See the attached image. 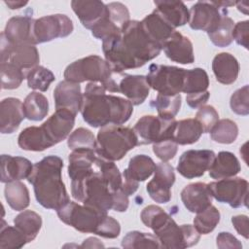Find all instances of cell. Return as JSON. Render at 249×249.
Here are the masks:
<instances>
[{"mask_svg": "<svg viewBox=\"0 0 249 249\" xmlns=\"http://www.w3.org/2000/svg\"><path fill=\"white\" fill-rule=\"evenodd\" d=\"M71 7L82 25L88 29L98 23L107 12L106 4L98 0H73Z\"/></svg>", "mask_w": 249, "mask_h": 249, "instance_id": "23", "label": "cell"}, {"mask_svg": "<svg viewBox=\"0 0 249 249\" xmlns=\"http://www.w3.org/2000/svg\"><path fill=\"white\" fill-rule=\"evenodd\" d=\"M33 164L23 157L11 155L1 156V182L9 183L27 179L31 174Z\"/></svg>", "mask_w": 249, "mask_h": 249, "instance_id": "25", "label": "cell"}, {"mask_svg": "<svg viewBox=\"0 0 249 249\" xmlns=\"http://www.w3.org/2000/svg\"><path fill=\"white\" fill-rule=\"evenodd\" d=\"M189 13L190 27L208 34L218 26L222 17L227 15V9L219 6L217 1H197L191 7Z\"/></svg>", "mask_w": 249, "mask_h": 249, "instance_id": "13", "label": "cell"}, {"mask_svg": "<svg viewBox=\"0 0 249 249\" xmlns=\"http://www.w3.org/2000/svg\"><path fill=\"white\" fill-rule=\"evenodd\" d=\"M209 133L211 139L217 143L231 144L237 138L238 126L230 119H222L216 123Z\"/></svg>", "mask_w": 249, "mask_h": 249, "instance_id": "38", "label": "cell"}, {"mask_svg": "<svg viewBox=\"0 0 249 249\" xmlns=\"http://www.w3.org/2000/svg\"><path fill=\"white\" fill-rule=\"evenodd\" d=\"M161 50L172 61L180 64H191L195 61L194 48L191 40L178 31H174L163 43Z\"/></svg>", "mask_w": 249, "mask_h": 249, "instance_id": "20", "label": "cell"}, {"mask_svg": "<svg viewBox=\"0 0 249 249\" xmlns=\"http://www.w3.org/2000/svg\"><path fill=\"white\" fill-rule=\"evenodd\" d=\"M82 248H92V247H104V245L95 237H89L84 240L82 245L80 246Z\"/></svg>", "mask_w": 249, "mask_h": 249, "instance_id": "55", "label": "cell"}, {"mask_svg": "<svg viewBox=\"0 0 249 249\" xmlns=\"http://www.w3.org/2000/svg\"><path fill=\"white\" fill-rule=\"evenodd\" d=\"M26 243V237L17 227H11L2 220L0 227L1 249H18L23 247Z\"/></svg>", "mask_w": 249, "mask_h": 249, "instance_id": "40", "label": "cell"}, {"mask_svg": "<svg viewBox=\"0 0 249 249\" xmlns=\"http://www.w3.org/2000/svg\"><path fill=\"white\" fill-rule=\"evenodd\" d=\"M202 133V128L196 119H184L176 123L173 140L178 145H190L196 143Z\"/></svg>", "mask_w": 249, "mask_h": 249, "instance_id": "32", "label": "cell"}, {"mask_svg": "<svg viewBox=\"0 0 249 249\" xmlns=\"http://www.w3.org/2000/svg\"><path fill=\"white\" fill-rule=\"evenodd\" d=\"M106 91L98 83H88L86 86L80 112L84 121L92 127L123 124L133 113V105L128 99L107 94Z\"/></svg>", "mask_w": 249, "mask_h": 249, "instance_id": "2", "label": "cell"}, {"mask_svg": "<svg viewBox=\"0 0 249 249\" xmlns=\"http://www.w3.org/2000/svg\"><path fill=\"white\" fill-rule=\"evenodd\" d=\"M156 11L174 28L183 26L190 19V13L182 1L157 0L154 1Z\"/></svg>", "mask_w": 249, "mask_h": 249, "instance_id": "27", "label": "cell"}, {"mask_svg": "<svg viewBox=\"0 0 249 249\" xmlns=\"http://www.w3.org/2000/svg\"><path fill=\"white\" fill-rule=\"evenodd\" d=\"M0 61L14 64L26 75L31 69L38 65L40 56L35 45H11L1 35Z\"/></svg>", "mask_w": 249, "mask_h": 249, "instance_id": "14", "label": "cell"}, {"mask_svg": "<svg viewBox=\"0 0 249 249\" xmlns=\"http://www.w3.org/2000/svg\"><path fill=\"white\" fill-rule=\"evenodd\" d=\"M119 92L123 93L132 103V105L142 104L149 95L150 86L146 76L120 74Z\"/></svg>", "mask_w": 249, "mask_h": 249, "instance_id": "22", "label": "cell"}, {"mask_svg": "<svg viewBox=\"0 0 249 249\" xmlns=\"http://www.w3.org/2000/svg\"><path fill=\"white\" fill-rule=\"evenodd\" d=\"M212 195L208 184L196 182L187 185L181 192L184 206L192 213H199L212 204Z\"/></svg>", "mask_w": 249, "mask_h": 249, "instance_id": "21", "label": "cell"}, {"mask_svg": "<svg viewBox=\"0 0 249 249\" xmlns=\"http://www.w3.org/2000/svg\"><path fill=\"white\" fill-rule=\"evenodd\" d=\"M63 160L57 156H47L33 164L27 178L33 186L37 202L47 209L58 210L70 201L62 181Z\"/></svg>", "mask_w": 249, "mask_h": 249, "instance_id": "3", "label": "cell"}, {"mask_svg": "<svg viewBox=\"0 0 249 249\" xmlns=\"http://www.w3.org/2000/svg\"><path fill=\"white\" fill-rule=\"evenodd\" d=\"M56 212L60 221L84 233H96L108 215L107 212L75 201H69Z\"/></svg>", "mask_w": 249, "mask_h": 249, "instance_id": "8", "label": "cell"}, {"mask_svg": "<svg viewBox=\"0 0 249 249\" xmlns=\"http://www.w3.org/2000/svg\"><path fill=\"white\" fill-rule=\"evenodd\" d=\"M230 105L231 111L237 115L247 116L249 114V87H244L236 89L231 96Z\"/></svg>", "mask_w": 249, "mask_h": 249, "instance_id": "46", "label": "cell"}, {"mask_svg": "<svg viewBox=\"0 0 249 249\" xmlns=\"http://www.w3.org/2000/svg\"><path fill=\"white\" fill-rule=\"evenodd\" d=\"M178 150V144L173 139H165L153 144L154 154L162 161L172 160Z\"/></svg>", "mask_w": 249, "mask_h": 249, "instance_id": "49", "label": "cell"}, {"mask_svg": "<svg viewBox=\"0 0 249 249\" xmlns=\"http://www.w3.org/2000/svg\"><path fill=\"white\" fill-rule=\"evenodd\" d=\"M73 22L66 15L55 14L42 17L34 22L35 43L41 44L66 37L73 32Z\"/></svg>", "mask_w": 249, "mask_h": 249, "instance_id": "12", "label": "cell"}, {"mask_svg": "<svg viewBox=\"0 0 249 249\" xmlns=\"http://www.w3.org/2000/svg\"><path fill=\"white\" fill-rule=\"evenodd\" d=\"M35 19L29 16H16L11 18L1 35L11 45H36L34 39Z\"/></svg>", "mask_w": 249, "mask_h": 249, "instance_id": "18", "label": "cell"}, {"mask_svg": "<svg viewBox=\"0 0 249 249\" xmlns=\"http://www.w3.org/2000/svg\"><path fill=\"white\" fill-rule=\"evenodd\" d=\"M121 226L120 223L111 216H106L102 221L95 234L104 238H116L120 235Z\"/></svg>", "mask_w": 249, "mask_h": 249, "instance_id": "50", "label": "cell"}, {"mask_svg": "<svg viewBox=\"0 0 249 249\" xmlns=\"http://www.w3.org/2000/svg\"><path fill=\"white\" fill-rule=\"evenodd\" d=\"M18 146L25 151L42 152L53 147L41 126H28L24 128L18 138Z\"/></svg>", "mask_w": 249, "mask_h": 249, "instance_id": "31", "label": "cell"}, {"mask_svg": "<svg viewBox=\"0 0 249 249\" xmlns=\"http://www.w3.org/2000/svg\"><path fill=\"white\" fill-rule=\"evenodd\" d=\"M53 99L56 110L65 109L77 115L83 104L80 84L66 80L59 82L53 90Z\"/></svg>", "mask_w": 249, "mask_h": 249, "instance_id": "19", "label": "cell"}, {"mask_svg": "<svg viewBox=\"0 0 249 249\" xmlns=\"http://www.w3.org/2000/svg\"><path fill=\"white\" fill-rule=\"evenodd\" d=\"M23 113L30 121H42L49 112V101L47 97L37 91L30 92L22 103Z\"/></svg>", "mask_w": 249, "mask_h": 249, "instance_id": "34", "label": "cell"}, {"mask_svg": "<svg viewBox=\"0 0 249 249\" xmlns=\"http://www.w3.org/2000/svg\"><path fill=\"white\" fill-rule=\"evenodd\" d=\"M154 173L146 190L154 201L167 203L171 199V187L175 182L174 168L167 161H161L156 165Z\"/></svg>", "mask_w": 249, "mask_h": 249, "instance_id": "16", "label": "cell"}, {"mask_svg": "<svg viewBox=\"0 0 249 249\" xmlns=\"http://www.w3.org/2000/svg\"><path fill=\"white\" fill-rule=\"evenodd\" d=\"M220 218L219 210L211 204L205 210L196 213L194 219V227L199 234H208L216 228Z\"/></svg>", "mask_w": 249, "mask_h": 249, "instance_id": "41", "label": "cell"}, {"mask_svg": "<svg viewBox=\"0 0 249 249\" xmlns=\"http://www.w3.org/2000/svg\"><path fill=\"white\" fill-rule=\"evenodd\" d=\"M140 218L146 227L153 230L160 243V248H188L197 244L200 238V234L194 226H178L173 218L158 205L146 206Z\"/></svg>", "mask_w": 249, "mask_h": 249, "instance_id": "4", "label": "cell"}, {"mask_svg": "<svg viewBox=\"0 0 249 249\" xmlns=\"http://www.w3.org/2000/svg\"><path fill=\"white\" fill-rule=\"evenodd\" d=\"M156 163L146 155H136L129 160L128 166L124 170L123 177L139 183L147 180L156 169Z\"/></svg>", "mask_w": 249, "mask_h": 249, "instance_id": "30", "label": "cell"}, {"mask_svg": "<svg viewBox=\"0 0 249 249\" xmlns=\"http://www.w3.org/2000/svg\"><path fill=\"white\" fill-rule=\"evenodd\" d=\"M106 7L108 18L121 30H123L124 26L130 20L129 12L126 6L120 2H111L106 4Z\"/></svg>", "mask_w": 249, "mask_h": 249, "instance_id": "47", "label": "cell"}, {"mask_svg": "<svg viewBox=\"0 0 249 249\" xmlns=\"http://www.w3.org/2000/svg\"><path fill=\"white\" fill-rule=\"evenodd\" d=\"M138 146V139L133 128L122 124L102 126L96 138L97 156L112 161L122 160L128 151Z\"/></svg>", "mask_w": 249, "mask_h": 249, "instance_id": "7", "label": "cell"}, {"mask_svg": "<svg viewBox=\"0 0 249 249\" xmlns=\"http://www.w3.org/2000/svg\"><path fill=\"white\" fill-rule=\"evenodd\" d=\"M212 70L219 83L231 85L238 77L239 63L230 53H220L213 58Z\"/></svg>", "mask_w": 249, "mask_h": 249, "instance_id": "26", "label": "cell"}, {"mask_svg": "<svg viewBox=\"0 0 249 249\" xmlns=\"http://www.w3.org/2000/svg\"><path fill=\"white\" fill-rule=\"evenodd\" d=\"M17 227L26 237L27 243L33 241L39 233L42 227V218L32 210H24L14 219Z\"/></svg>", "mask_w": 249, "mask_h": 249, "instance_id": "35", "label": "cell"}, {"mask_svg": "<svg viewBox=\"0 0 249 249\" xmlns=\"http://www.w3.org/2000/svg\"><path fill=\"white\" fill-rule=\"evenodd\" d=\"M236 7H237V10L240 11L241 13L247 15L248 14V3L247 2H242V1H239V2H235Z\"/></svg>", "mask_w": 249, "mask_h": 249, "instance_id": "57", "label": "cell"}, {"mask_svg": "<svg viewBox=\"0 0 249 249\" xmlns=\"http://www.w3.org/2000/svg\"><path fill=\"white\" fill-rule=\"evenodd\" d=\"M141 24L148 36L160 48L175 31V28L172 27L156 10L146 16L141 20Z\"/></svg>", "mask_w": 249, "mask_h": 249, "instance_id": "28", "label": "cell"}, {"mask_svg": "<svg viewBox=\"0 0 249 249\" xmlns=\"http://www.w3.org/2000/svg\"><path fill=\"white\" fill-rule=\"evenodd\" d=\"M248 27L249 21L243 20L235 23L232 30V39L245 49H248Z\"/></svg>", "mask_w": 249, "mask_h": 249, "instance_id": "51", "label": "cell"}, {"mask_svg": "<svg viewBox=\"0 0 249 249\" xmlns=\"http://www.w3.org/2000/svg\"><path fill=\"white\" fill-rule=\"evenodd\" d=\"M231 223L237 231L238 234L242 235L244 238L248 239L249 231H248V217L246 215H236L231 218Z\"/></svg>", "mask_w": 249, "mask_h": 249, "instance_id": "53", "label": "cell"}, {"mask_svg": "<svg viewBox=\"0 0 249 249\" xmlns=\"http://www.w3.org/2000/svg\"><path fill=\"white\" fill-rule=\"evenodd\" d=\"M177 121L163 119L152 115L141 117L133 126L139 145L155 144L161 140L173 139V132Z\"/></svg>", "mask_w": 249, "mask_h": 249, "instance_id": "10", "label": "cell"}, {"mask_svg": "<svg viewBox=\"0 0 249 249\" xmlns=\"http://www.w3.org/2000/svg\"><path fill=\"white\" fill-rule=\"evenodd\" d=\"M106 62L114 73L142 67L157 57L161 48L145 32L141 21L129 20L121 34L102 41Z\"/></svg>", "mask_w": 249, "mask_h": 249, "instance_id": "1", "label": "cell"}, {"mask_svg": "<svg viewBox=\"0 0 249 249\" xmlns=\"http://www.w3.org/2000/svg\"><path fill=\"white\" fill-rule=\"evenodd\" d=\"M234 27V22L232 18L227 15L223 16L218 26L210 33L208 37L210 41L217 47L224 48L228 47L232 42V30Z\"/></svg>", "mask_w": 249, "mask_h": 249, "instance_id": "42", "label": "cell"}, {"mask_svg": "<svg viewBox=\"0 0 249 249\" xmlns=\"http://www.w3.org/2000/svg\"><path fill=\"white\" fill-rule=\"evenodd\" d=\"M75 117L76 115L68 110L57 109L41 125L53 146L63 141L70 135L75 124Z\"/></svg>", "mask_w": 249, "mask_h": 249, "instance_id": "17", "label": "cell"}, {"mask_svg": "<svg viewBox=\"0 0 249 249\" xmlns=\"http://www.w3.org/2000/svg\"><path fill=\"white\" fill-rule=\"evenodd\" d=\"M186 70L176 66L152 63L146 79L150 88L160 94L176 95L182 91Z\"/></svg>", "mask_w": 249, "mask_h": 249, "instance_id": "9", "label": "cell"}, {"mask_svg": "<svg viewBox=\"0 0 249 249\" xmlns=\"http://www.w3.org/2000/svg\"><path fill=\"white\" fill-rule=\"evenodd\" d=\"M216 244L218 248L225 249V248H236L240 249L242 248L241 242L233 236L231 232L228 231H221L217 235L216 238Z\"/></svg>", "mask_w": 249, "mask_h": 249, "instance_id": "52", "label": "cell"}, {"mask_svg": "<svg viewBox=\"0 0 249 249\" xmlns=\"http://www.w3.org/2000/svg\"><path fill=\"white\" fill-rule=\"evenodd\" d=\"M68 147L74 150H91L96 149V139L93 133L85 127H79L75 129L69 136L67 140Z\"/></svg>", "mask_w": 249, "mask_h": 249, "instance_id": "45", "label": "cell"}, {"mask_svg": "<svg viewBox=\"0 0 249 249\" xmlns=\"http://www.w3.org/2000/svg\"><path fill=\"white\" fill-rule=\"evenodd\" d=\"M240 169L241 166L237 158L231 152L222 151L215 156L208 171L211 178L220 180L235 176Z\"/></svg>", "mask_w": 249, "mask_h": 249, "instance_id": "29", "label": "cell"}, {"mask_svg": "<svg viewBox=\"0 0 249 249\" xmlns=\"http://www.w3.org/2000/svg\"><path fill=\"white\" fill-rule=\"evenodd\" d=\"M25 118L22 103L18 98H4L0 103V131L3 134L15 132Z\"/></svg>", "mask_w": 249, "mask_h": 249, "instance_id": "24", "label": "cell"}, {"mask_svg": "<svg viewBox=\"0 0 249 249\" xmlns=\"http://www.w3.org/2000/svg\"><path fill=\"white\" fill-rule=\"evenodd\" d=\"M209 87V78L206 71L202 68L187 69L182 92L186 95L199 94L207 91Z\"/></svg>", "mask_w": 249, "mask_h": 249, "instance_id": "36", "label": "cell"}, {"mask_svg": "<svg viewBox=\"0 0 249 249\" xmlns=\"http://www.w3.org/2000/svg\"><path fill=\"white\" fill-rule=\"evenodd\" d=\"M215 156L212 150H188L179 158L177 171L187 179L201 177L209 170Z\"/></svg>", "mask_w": 249, "mask_h": 249, "instance_id": "15", "label": "cell"}, {"mask_svg": "<svg viewBox=\"0 0 249 249\" xmlns=\"http://www.w3.org/2000/svg\"><path fill=\"white\" fill-rule=\"evenodd\" d=\"M71 195L76 201L98 210L108 212L113 209L115 193L110 189L96 164L85 178L71 183Z\"/></svg>", "mask_w": 249, "mask_h": 249, "instance_id": "6", "label": "cell"}, {"mask_svg": "<svg viewBox=\"0 0 249 249\" xmlns=\"http://www.w3.org/2000/svg\"><path fill=\"white\" fill-rule=\"evenodd\" d=\"M4 194L8 204L16 211L24 210L30 203L29 191L27 187L20 181L6 183Z\"/></svg>", "mask_w": 249, "mask_h": 249, "instance_id": "33", "label": "cell"}, {"mask_svg": "<svg viewBox=\"0 0 249 249\" xmlns=\"http://www.w3.org/2000/svg\"><path fill=\"white\" fill-rule=\"evenodd\" d=\"M122 247L125 249L160 248V243L155 234L132 231H128L123 238Z\"/></svg>", "mask_w": 249, "mask_h": 249, "instance_id": "39", "label": "cell"}, {"mask_svg": "<svg viewBox=\"0 0 249 249\" xmlns=\"http://www.w3.org/2000/svg\"><path fill=\"white\" fill-rule=\"evenodd\" d=\"M210 96V92L207 90L203 93H199V94H192V95H187L186 96V101L187 104L193 108V109H196V108H200L201 106L205 105V103L208 101Z\"/></svg>", "mask_w": 249, "mask_h": 249, "instance_id": "54", "label": "cell"}, {"mask_svg": "<svg viewBox=\"0 0 249 249\" xmlns=\"http://www.w3.org/2000/svg\"><path fill=\"white\" fill-rule=\"evenodd\" d=\"M200 124L203 133H209L219 121V114L211 105H203L198 108L195 118Z\"/></svg>", "mask_w": 249, "mask_h": 249, "instance_id": "48", "label": "cell"}, {"mask_svg": "<svg viewBox=\"0 0 249 249\" xmlns=\"http://www.w3.org/2000/svg\"><path fill=\"white\" fill-rule=\"evenodd\" d=\"M26 80L28 88L40 91H46L50 85L55 80V77L48 68L37 65L26 74Z\"/></svg>", "mask_w": 249, "mask_h": 249, "instance_id": "43", "label": "cell"}, {"mask_svg": "<svg viewBox=\"0 0 249 249\" xmlns=\"http://www.w3.org/2000/svg\"><path fill=\"white\" fill-rule=\"evenodd\" d=\"M1 72V88L3 89H18L22 81L26 79L25 73L9 62L0 63Z\"/></svg>", "mask_w": 249, "mask_h": 249, "instance_id": "44", "label": "cell"}, {"mask_svg": "<svg viewBox=\"0 0 249 249\" xmlns=\"http://www.w3.org/2000/svg\"><path fill=\"white\" fill-rule=\"evenodd\" d=\"M212 196L232 208L248 206V182L241 177H231L208 184Z\"/></svg>", "mask_w": 249, "mask_h": 249, "instance_id": "11", "label": "cell"}, {"mask_svg": "<svg viewBox=\"0 0 249 249\" xmlns=\"http://www.w3.org/2000/svg\"><path fill=\"white\" fill-rule=\"evenodd\" d=\"M182 97L180 94L164 95L158 93L156 99L151 100L150 106L157 109L159 117L163 119H173L181 107Z\"/></svg>", "mask_w": 249, "mask_h": 249, "instance_id": "37", "label": "cell"}, {"mask_svg": "<svg viewBox=\"0 0 249 249\" xmlns=\"http://www.w3.org/2000/svg\"><path fill=\"white\" fill-rule=\"evenodd\" d=\"M120 74L114 73L105 59L91 54L69 64L65 68L64 78L66 81L77 84L98 83L109 92H119Z\"/></svg>", "mask_w": 249, "mask_h": 249, "instance_id": "5", "label": "cell"}, {"mask_svg": "<svg viewBox=\"0 0 249 249\" xmlns=\"http://www.w3.org/2000/svg\"><path fill=\"white\" fill-rule=\"evenodd\" d=\"M27 1H5V4L12 10L15 9H20L27 5Z\"/></svg>", "mask_w": 249, "mask_h": 249, "instance_id": "56", "label": "cell"}]
</instances>
